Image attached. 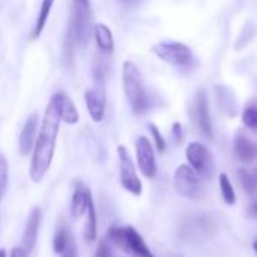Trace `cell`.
<instances>
[{
    "label": "cell",
    "instance_id": "4316f807",
    "mask_svg": "<svg viewBox=\"0 0 257 257\" xmlns=\"http://www.w3.org/2000/svg\"><path fill=\"white\" fill-rule=\"evenodd\" d=\"M95 257H111L110 248H108V245H107V239H102V241L98 244V248H96Z\"/></svg>",
    "mask_w": 257,
    "mask_h": 257
},
{
    "label": "cell",
    "instance_id": "cb8c5ba5",
    "mask_svg": "<svg viewBox=\"0 0 257 257\" xmlns=\"http://www.w3.org/2000/svg\"><path fill=\"white\" fill-rule=\"evenodd\" d=\"M8 178H9V167L8 160L3 154H0V199L6 191L8 187Z\"/></svg>",
    "mask_w": 257,
    "mask_h": 257
},
{
    "label": "cell",
    "instance_id": "83f0119b",
    "mask_svg": "<svg viewBox=\"0 0 257 257\" xmlns=\"http://www.w3.org/2000/svg\"><path fill=\"white\" fill-rule=\"evenodd\" d=\"M62 257H78V250H77V245H75V241L72 239L66 248V251L63 254H60Z\"/></svg>",
    "mask_w": 257,
    "mask_h": 257
},
{
    "label": "cell",
    "instance_id": "6da1fadb",
    "mask_svg": "<svg viewBox=\"0 0 257 257\" xmlns=\"http://www.w3.org/2000/svg\"><path fill=\"white\" fill-rule=\"evenodd\" d=\"M60 116L53 105V102H48L44 120L35 143V148L32 151V160H30V169L29 175L33 182H41L47 172L51 167L54 151H56V140L60 130Z\"/></svg>",
    "mask_w": 257,
    "mask_h": 257
},
{
    "label": "cell",
    "instance_id": "30bf717a",
    "mask_svg": "<svg viewBox=\"0 0 257 257\" xmlns=\"http://www.w3.org/2000/svg\"><path fill=\"white\" fill-rule=\"evenodd\" d=\"M84 101L92 120L96 123L102 122L105 116V104H107L105 84H95L93 87L87 89L84 92Z\"/></svg>",
    "mask_w": 257,
    "mask_h": 257
},
{
    "label": "cell",
    "instance_id": "484cf974",
    "mask_svg": "<svg viewBox=\"0 0 257 257\" xmlns=\"http://www.w3.org/2000/svg\"><path fill=\"white\" fill-rule=\"evenodd\" d=\"M172 136H173V140L176 142V145H182V142H184V130H182L181 122H175L172 125Z\"/></svg>",
    "mask_w": 257,
    "mask_h": 257
},
{
    "label": "cell",
    "instance_id": "52a82bcc",
    "mask_svg": "<svg viewBox=\"0 0 257 257\" xmlns=\"http://www.w3.org/2000/svg\"><path fill=\"white\" fill-rule=\"evenodd\" d=\"M190 167L203 179H211L215 173V163L208 148L199 142H191L185 151Z\"/></svg>",
    "mask_w": 257,
    "mask_h": 257
},
{
    "label": "cell",
    "instance_id": "8992f818",
    "mask_svg": "<svg viewBox=\"0 0 257 257\" xmlns=\"http://www.w3.org/2000/svg\"><path fill=\"white\" fill-rule=\"evenodd\" d=\"M152 53L163 62L176 68H190L194 63V56L190 47L178 41L160 42L152 47Z\"/></svg>",
    "mask_w": 257,
    "mask_h": 257
},
{
    "label": "cell",
    "instance_id": "4fadbf2b",
    "mask_svg": "<svg viewBox=\"0 0 257 257\" xmlns=\"http://www.w3.org/2000/svg\"><path fill=\"white\" fill-rule=\"evenodd\" d=\"M50 102H53V105L56 107V110H57L62 122H65L68 125L78 123V120H80L78 110H77L75 104L71 101V98L65 92H56L51 96Z\"/></svg>",
    "mask_w": 257,
    "mask_h": 257
},
{
    "label": "cell",
    "instance_id": "d6a6232c",
    "mask_svg": "<svg viewBox=\"0 0 257 257\" xmlns=\"http://www.w3.org/2000/svg\"><path fill=\"white\" fill-rule=\"evenodd\" d=\"M122 3H130V2H133V0H120Z\"/></svg>",
    "mask_w": 257,
    "mask_h": 257
},
{
    "label": "cell",
    "instance_id": "8fae6325",
    "mask_svg": "<svg viewBox=\"0 0 257 257\" xmlns=\"http://www.w3.org/2000/svg\"><path fill=\"white\" fill-rule=\"evenodd\" d=\"M194 111H196V119L197 125L202 131V134L212 140L214 133H212V122H211V114H209V104H208V93L205 89H200L196 95L194 99Z\"/></svg>",
    "mask_w": 257,
    "mask_h": 257
},
{
    "label": "cell",
    "instance_id": "d4e9b609",
    "mask_svg": "<svg viewBox=\"0 0 257 257\" xmlns=\"http://www.w3.org/2000/svg\"><path fill=\"white\" fill-rule=\"evenodd\" d=\"M148 128H149V131H151V136H152V139H154V143H155V148H157V151L158 152H166V148H167V145H166V140H164V137H163V134H161V131L158 130V126L157 125H154V123H149L148 125Z\"/></svg>",
    "mask_w": 257,
    "mask_h": 257
},
{
    "label": "cell",
    "instance_id": "ac0fdd59",
    "mask_svg": "<svg viewBox=\"0 0 257 257\" xmlns=\"http://www.w3.org/2000/svg\"><path fill=\"white\" fill-rule=\"evenodd\" d=\"M54 5V0H42L41 3V9H39V14H38V18H36V23H35V27H33V32H32V39H36L41 36L48 18H50V12H51V8Z\"/></svg>",
    "mask_w": 257,
    "mask_h": 257
},
{
    "label": "cell",
    "instance_id": "1f68e13d",
    "mask_svg": "<svg viewBox=\"0 0 257 257\" xmlns=\"http://www.w3.org/2000/svg\"><path fill=\"white\" fill-rule=\"evenodd\" d=\"M253 248H254V251H256V254H257V239L254 241V244H253Z\"/></svg>",
    "mask_w": 257,
    "mask_h": 257
},
{
    "label": "cell",
    "instance_id": "9c48e42d",
    "mask_svg": "<svg viewBox=\"0 0 257 257\" xmlns=\"http://www.w3.org/2000/svg\"><path fill=\"white\" fill-rule=\"evenodd\" d=\"M136 157H137V166L140 173L146 179H154L158 173V166H157L154 146L148 137L140 136L136 140Z\"/></svg>",
    "mask_w": 257,
    "mask_h": 257
},
{
    "label": "cell",
    "instance_id": "e0dca14e",
    "mask_svg": "<svg viewBox=\"0 0 257 257\" xmlns=\"http://www.w3.org/2000/svg\"><path fill=\"white\" fill-rule=\"evenodd\" d=\"M93 35H95V41L96 45L99 48L101 53L104 54H110L114 50V39H113V33L110 30L108 26L98 23L93 26Z\"/></svg>",
    "mask_w": 257,
    "mask_h": 257
},
{
    "label": "cell",
    "instance_id": "ba28073f",
    "mask_svg": "<svg viewBox=\"0 0 257 257\" xmlns=\"http://www.w3.org/2000/svg\"><path fill=\"white\" fill-rule=\"evenodd\" d=\"M117 157L120 164V185L123 187V190L139 197L143 191V185L128 149L125 146H117Z\"/></svg>",
    "mask_w": 257,
    "mask_h": 257
},
{
    "label": "cell",
    "instance_id": "5b68a950",
    "mask_svg": "<svg viewBox=\"0 0 257 257\" xmlns=\"http://www.w3.org/2000/svg\"><path fill=\"white\" fill-rule=\"evenodd\" d=\"M173 188L175 191L191 200L202 199L205 194V185L202 182V178L187 164H181L175 175H173Z\"/></svg>",
    "mask_w": 257,
    "mask_h": 257
},
{
    "label": "cell",
    "instance_id": "5bb4252c",
    "mask_svg": "<svg viewBox=\"0 0 257 257\" xmlns=\"http://www.w3.org/2000/svg\"><path fill=\"white\" fill-rule=\"evenodd\" d=\"M92 194L90 190L81 182V181H75L74 182V193L71 197V215L74 220H78L80 217H83L87 212L89 205L92 203Z\"/></svg>",
    "mask_w": 257,
    "mask_h": 257
},
{
    "label": "cell",
    "instance_id": "7c38bea8",
    "mask_svg": "<svg viewBox=\"0 0 257 257\" xmlns=\"http://www.w3.org/2000/svg\"><path fill=\"white\" fill-rule=\"evenodd\" d=\"M38 128H39V117L38 113H32L27 120L24 122V126L21 130L20 134V140H18V149L20 154L23 157H27L32 154L36 139H38Z\"/></svg>",
    "mask_w": 257,
    "mask_h": 257
},
{
    "label": "cell",
    "instance_id": "ffe728a7",
    "mask_svg": "<svg viewBox=\"0 0 257 257\" xmlns=\"http://www.w3.org/2000/svg\"><path fill=\"white\" fill-rule=\"evenodd\" d=\"M72 235L69 233L68 227L65 224H60L56 235H54V239H53V250L56 254H63L69 245V242L72 241Z\"/></svg>",
    "mask_w": 257,
    "mask_h": 257
},
{
    "label": "cell",
    "instance_id": "7402d4cb",
    "mask_svg": "<svg viewBox=\"0 0 257 257\" xmlns=\"http://www.w3.org/2000/svg\"><path fill=\"white\" fill-rule=\"evenodd\" d=\"M218 184H220V191H221V197L227 205H235L236 203V194H235V188L229 179V176L226 173H221L218 176Z\"/></svg>",
    "mask_w": 257,
    "mask_h": 257
},
{
    "label": "cell",
    "instance_id": "277c9868",
    "mask_svg": "<svg viewBox=\"0 0 257 257\" xmlns=\"http://www.w3.org/2000/svg\"><path fill=\"white\" fill-rule=\"evenodd\" d=\"M92 32V14L90 0H72V17H71V38L74 42L83 45L87 44Z\"/></svg>",
    "mask_w": 257,
    "mask_h": 257
},
{
    "label": "cell",
    "instance_id": "f546056e",
    "mask_svg": "<svg viewBox=\"0 0 257 257\" xmlns=\"http://www.w3.org/2000/svg\"><path fill=\"white\" fill-rule=\"evenodd\" d=\"M248 214L253 217V218H257V200L251 203V206L248 208Z\"/></svg>",
    "mask_w": 257,
    "mask_h": 257
},
{
    "label": "cell",
    "instance_id": "d6986e66",
    "mask_svg": "<svg viewBox=\"0 0 257 257\" xmlns=\"http://www.w3.org/2000/svg\"><path fill=\"white\" fill-rule=\"evenodd\" d=\"M238 178L247 194H250L251 197L257 196V166L251 172H248L247 169H239Z\"/></svg>",
    "mask_w": 257,
    "mask_h": 257
},
{
    "label": "cell",
    "instance_id": "2e32d148",
    "mask_svg": "<svg viewBox=\"0 0 257 257\" xmlns=\"http://www.w3.org/2000/svg\"><path fill=\"white\" fill-rule=\"evenodd\" d=\"M233 151L238 160L244 164H251L257 160V143L242 131H238L233 140Z\"/></svg>",
    "mask_w": 257,
    "mask_h": 257
},
{
    "label": "cell",
    "instance_id": "f1b7e54d",
    "mask_svg": "<svg viewBox=\"0 0 257 257\" xmlns=\"http://www.w3.org/2000/svg\"><path fill=\"white\" fill-rule=\"evenodd\" d=\"M27 251L23 248V247H15L12 251H11V257H27Z\"/></svg>",
    "mask_w": 257,
    "mask_h": 257
},
{
    "label": "cell",
    "instance_id": "4dcf8cb0",
    "mask_svg": "<svg viewBox=\"0 0 257 257\" xmlns=\"http://www.w3.org/2000/svg\"><path fill=\"white\" fill-rule=\"evenodd\" d=\"M0 257H8L6 256V250H3V248L0 250Z\"/></svg>",
    "mask_w": 257,
    "mask_h": 257
},
{
    "label": "cell",
    "instance_id": "44dd1931",
    "mask_svg": "<svg viewBox=\"0 0 257 257\" xmlns=\"http://www.w3.org/2000/svg\"><path fill=\"white\" fill-rule=\"evenodd\" d=\"M87 218H86V226H84V238L89 242L96 241V235H98V223H96V209L93 202L89 205L87 212H86Z\"/></svg>",
    "mask_w": 257,
    "mask_h": 257
},
{
    "label": "cell",
    "instance_id": "3957f363",
    "mask_svg": "<svg viewBox=\"0 0 257 257\" xmlns=\"http://www.w3.org/2000/svg\"><path fill=\"white\" fill-rule=\"evenodd\" d=\"M107 239L131 256L155 257L151 248L148 247V244L145 242L143 236L133 226L111 227L107 232Z\"/></svg>",
    "mask_w": 257,
    "mask_h": 257
},
{
    "label": "cell",
    "instance_id": "7a4b0ae2",
    "mask_svg": "<svg viewBox=\"0 0 257 257\" xmlns=\"http://www.w3.org/2000/svg\"><path fill=\"white\" fill-rule=\"evenodd\" d=\"M122 81H123V90L126 95V99L131 105V110L134 114L142 116L145 114L149 107V96L145 89V83L142 78V72L139 66L131 62L125 60L122 65Z\"/></svg>",
    "mask_w": 257,
    "mask_h": 257
},
{
    "label": "cell",
    "instance_id": "9a60e30c",
    "mask_svg": "<svg viewBox=\"0 0 257 257\" xmlns=\"http://www.w3.org/2000/svg\"><path fill=\"white\" fill-rule=\"evenodd\" d=\"M41 218H42V212L39 208H33L27 217V223L23 232V238H21V245L27 254L33 251L35 245H36V239H38V232H39V226H41Z\"/></svg>",
    "mask_w": 257,
    "mask_h": 257
},
{
    "label": "cell",
    "instance_id": "603a6c76",
    "mask_svg": "<svg viewBox=\"0 0 257 257\" xmlns=\"http://www.w3.org/2000/svg\"><path fill=\"white\" fill-rule=\"evenodd\" d=\"M242 123L245 128L257 131V105H247L242 111Z\"/></svg>",
    "mask_w": 257,
    "mask_h": 257
}]
</instances>
